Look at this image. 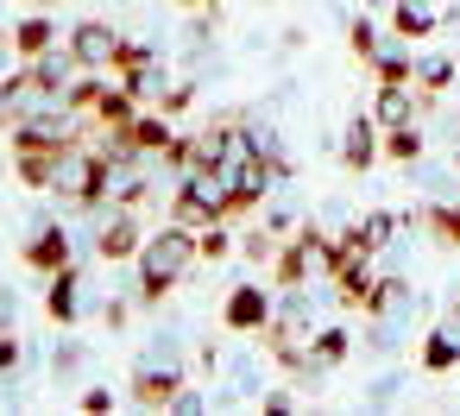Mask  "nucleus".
I'll return each mask as SVG.
<instances>
[{
  "mask_svg": "<svg viewBox=\"0 0 460 416\" xmlns=\"http://www.w3.org/2000/svg\"><path fill=\"white\" fill-rule=\"evenodd\" d=\"M190 259H202V246H196V227H171V234H158V240H146L139 246V297L146 303H158L183 271H190Z\"/></svg>",
  "mask_w": 460,
  "mask_h": 416,
  "instance_id": "f257e3e1",
  "label": "nucleus"
},
{
  "mask_svg": "<svg viewBox=\"0 0 460 416\" xmlns=\"http://www.w3.org/2000/svg\"><path fill=\"white\" fill-rule=\"evenodd\" d=\"M221 322H227L234 334H265V322H271V297H265V284H240V290L227 297Z\"/></svg>",
  "mask_w": 460,
  "mask_h": 416,
  "instance_id": "f03ea898",
  "label": "nucleus"
},
{
  "mask_svg": "<svg viewBox=\"0 0 460 416\" xmlns=\"http://www.w3.org/2000/svg\"><path fill=\"white\" fill-rule=\"evenodd\" d=\"M120 45H127L120 32H108V26H95V20H89V26H76V39H70V58H76V64H89V70H102V64L114 70Z\"/></svg>",
  "mask_w": 460,
  "mask_h": 416,
  "instance_id": "7ed1b4c3",
  "label": "nucleus"
},
{
  "mask_svg": "<svg viewBox=\"0 0 460 416\" xmlns=\"http://www.w3.org/2000/svg\"><path fill=\"white\" fill-rule=\"evenodd\" d=\"M372 120H378L385 133H391V127H410V120H416V83H378Z\"/></svg>",
  "mask_w": 460,
  "mask_h": 416,
  "instance_id": "20e7f679",
  "label": "nucleus"
},
{
  "mask_svg": "<svg viewBox=\"0 0 460 416\" xmlns=\"http://www.w3.org/2000/svg\"><path fill=\"white\" fill-rule=\"evenodd\" d=\"M435 26H441V7H435V0H397V39H403V45L435 39Z\"/></svg>",
  "mask_w": 460,
  "mask_h": 416,
  "instance_id": "39448f33",
  "label": "nucleus"
},
{
  "mask_svg": "<svg viewBox=\"0 0 460 416\" xmlns=\"http://www.w3.org/2000/svg\"><path fill=\"white\" fill-rule=\"evenodd\" d=\"M378 133H385V127H378L372 114H359V120L347 127V152H341L347 171H372V158H378Z\"/></svg>",
  "mask_w": 460,
  "mask_h": 416,
  "instance_id": "423d86ee",
  "label": "nucleus"
},
{
  "mask_svg": "<svg viewBox=\"0 0 460 416\" xmlns=\"http://www.w3.org/2000/svg\"><path fill=\"white\" fill-rule=\"evenodd\" d=\"M26 265L32 271H64L70 265V234L64 227H39V240L26 246Z\"/></svg>",
  "mask_w": 460,
  "mask_h": 416,
  "instance_id": "0eeeda50",
  "label": "nucleus"
},
{
  "mask_svg": "<svg viewBox=\"0 0 460 416\" xmlns=\"http://www.w3.org/2000/svg\"><path fill=\"white\" fill-rule=\"evenodd\" d=\"M95 252H102V259H133V252H139V227H133V215H127V208L95 234Z\"/></svg>",
  "mask_w": 460,
  "mask_h": 416,
  "instance_id": "6e6552de",
  "label": "nucleus"
},
{
  "mask_svg": "<svg viewBox=\"0 0 460 416\" xmlns=\"http://www.w3.org/2000/svg\"><path fill=\"white\" fill-rule=\"evenodd\" d=\"M353 353V341H347V328H322V334H309V366L315 372H328V366H341Z\"/></svg>",
  "mask_w": 460,
  "mask_h": 416,
  "instance_id": "1a4fd4ad",
  "label": "nucleus"
},
{
  "mask_svg": "<svg viewBox=\"0 0 460 416\" xmlns=\"http://www.w3.org/2000/svg\"><path fill=\"white\" fill-rule=\"evenodd\" d=\"M51 39H58L51 20H20V26H13V51H20V58H45Z\"/></svg>",
  "mask_w": 460,
  "mask_h": 416,
  "instance_id": "9d476101",
  "label": "nucleus"
},
{
  "mask_svg": "<svg viewBox=\"0 0 460 416\" xmlns=\"http://www.w3.org/2000/svg\"><path fill=\"white\" fill-rule=\"evenodd\" d=\"M177 385H183L177 372H158V366H152V372H139V378H133V397H139V403H171V397H177Z\"/></svg>",
  "mask_w": 460,
  "mask_h": 416,
  "instance_id": "9b49d317",
  "label": "nucleus"
},
{
  "mask_svg": "<svg viewBox=\"0 0 460 416\" xmlns=\"http://www.w3.org/2000/svg\"><path fill=\"white\" fill-rule=\"evenodd\" d=\"M454 359H460V334H454V328H441V334L422 341V366H429V372H447Z\"/></svg>",
  "mask_w": 460,
  "mask_h": 416,
  "instance_id": "f8f14e48",
  "label": "nucleus"
},
{
  "mask_svg": "<svg viewBox=\"0 0 460 416\" xmlns=\"http://www.w3.org/2000/svg\"><path fill=\"white\" fill-rule=\"evenodd\" d=\"M51 315L58 322H70L76 315V271L64 265V271H51Z\"/></svg>",
  "mask_w": 460,
  "mask_h": 416,
  "instance_id": "ddd939ff",
  "label": "nucleus"
},
{
  "mask_svg": "<svg viewBox=\"0 0 460 416\" xmlns=\"http://www.w3.org/2000/svg\"><path fill=\"white\" fill-rule=\"evenodd\" d=\"M385 152H391L397 164H416V158H422V133H416V120H410V127H391Z\"/></svg>",
  "mask_w": 460,
  "mask_h": 416,
  "instance_id": "4468645a",
  "label": "nucleus"
},
{
  "mask_svg": "<svg viewBox=\"0 0 460 416\" xmlns=\"http://www.w3.org/2000/svg\"><path fill=\"white\" fill-rule=\"evenodd\" d=\"M391 227H397V215H385V208H378V215H366V221H359V227H353V234H359V240H366V246H372V252H378V246H385V240H391Z\"/></svg>",
  "mask_w": 460,
  "mask_h": 416,
  "instance_id": "2eb2a0df",
  "label": "nucleus"
},
{
  "mask_svg": "<svg viewBox=\"0 0 460 416\" xmlns=\"http://www.w3.org/2000/svg\"><path fill=\"white\" fill-rule=\"evenodd\" d=\"M196 246H202V259H227V252H234V240H227V221H208V227L196 234Z\"/></svg>",
  "mask_w": 460,
  "mask_h": 416,
  "instance_id": "dca6fc26",
  "label": "nucleus"
},
{
  "mask_svg": "<svg viewBox=\"0 0 460 416\" xmlns=\"http://www.w3.org/2000/svg\"><path fill=\"white\" fill-rule=\"evenodd\" d=\"M416 83H422V95H441V89L454 83V64H447V58H435V64H422V70H416Z\"/></svg>",
  "mask_w": 460,
  "mask_h": 416,
  "instance_id": "f3484780",
  "label": "nucleus"
},
{
  "mask_svg": "<svg viewBox=\"0 0 460 416\" xmlns=\"http://www.w3.org/2000/svg\"><path fill=\"white\" fill-rule=\"evenodd\" d=\"M347 45H353V58L372 64V58H378V26H372V20H353V39H347Z\"/></svg>",
  "mask_w": 460,
  "mask_h": 416,
  "instance_id": "a211bd4d",
  "label": "nucleus"
},
{
  "mask_svg": "<svg viewBox=\"0 0 460 416\" xmlns=\"http://www.w3.org/2000/svg\"><path fill=\"white\" fill-rule=\"evenodd\" d=\"M13 359H20V341H13V334H0V372H13Z\"/></svg>",
  "mask_w": 460,
  "mask_h": 416,
  "instance_id": "6ab92c4d",
  "label": "nucleus"
},
{
  "mask_svg": "<svg viewBox=\"0 0 460 416\" xmlns=\"http://www.w3.org/2000/svg\"><path fill=\"white\" fill-rule=\"evenodd\" d=\"M183 7H208V0H183Z\"/></svg>",
  "mask_w": 460,
  "mask_h": 416,
  "instance_id": "aec40b11",
  "label": "nucleus"
}]
</instances>
